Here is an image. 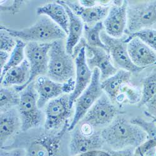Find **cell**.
<instances>
[{
	"label": "cell",
	"instance_id": "1",
	"mask_svg": "<svg viewBox=\"0 0 156 156\" xmlns=\"http://www.w3.org/2000/svg\"><path fill=\"white\" fill-rule=\"evenodd\" d=\"M105 143L113 150L137 148L148 139L147 134L137 125L118 115L101 132Z\"/></svg>",
	"mask_w": 156,
	"mask_h": 156
},
{
	"label": "cell",
	"instance_id": "2",
	"mask_svg": "<svg viewBox=\"0 0 156 156\" xmlns=\"http://www.w3.org/2000/svg\"><path fill=\"white\" fill-rule=\"evenodd\" d=\"M0 29L7 31L11 36L25 43H52L57 40H62L67 34L49 17L41 15L33 25L22 30L11 29L1 25Z\"/></svg>",
	"mask_w": 156,
	"mask_h": 156
},
{
	"label": "cell",
	"instance_id": "3",
	"mask_svg": "<svg viewBox=\"0 0 156 156\" xmlns=\"http://www.w3.org/2000/svg\"><path fill=\"white\" fill-rule=\"evenodd\" d=\"M74 58L69 55L62 40L51 43L49 52V62L47 76L51 80L64 83L73 79L76 73Z\"/></svg>",
	"mask_w": 156,
	"mask_h": 156
},
{
	"label": "cell",
	"instance_id": "4",
	"mask_svg": "<svg viewBox=\"0 0 156 156\" xmlns=\"http://www.w3.org/2000/svg\"><path fill=\"white\" fill-rule=\"evenodd\" d=\"M38 96L34 82L24 89L20 94L18 112L21 121V131L27 132L40 127L43 121V114L37 105Z\"/></svg>",
	"mask_w": 156,
	"mask_h": 156
},
{
	"label": "cell",
	"instance_id": "5",
	"mask_svg": "<svg viewBox=\"0 0 156 156\" xmlns=\"http://www.w3.org/2000/svg\"><path fill=\"white\" fill-rule=\"evenodd\" d=\"M156 23V1L128 3L126 34H132L151 28Z\"/></svg>",
	"mask_w": 156,
	"mask_h": 156
},
{
	"label": "cell",
	"instance_id": "6",
	"mask_svg": "<svg viewBox=\"0 0 156 156\" xmlns=\"http://www.w3.org/2000/svg\"><path fill=\"white\" fill-rule=\"evenodd\" d=\"M104 93L101 87V73L98 68L93 70L91 82L89 86L75 101V111L73 119L68 127V131H73L86 113Z\"/></svg>",
	"mask_w": 156,
	"mask_h": 156
},
{
	"label": "cell",
	"instance_id": "7",
	"mask_svg": "<svg viewBox=\"0 0 156 156\" xmlns=\"http://www.w3.org/2000/svg\"><path fill=\"white\" fill-rule=\"evenodd\" d=\"M69 122L65 124L59 132L51 133L48 131L33 139L27 150V156H58L62 139L68 131Z\"/></svg>",
	"mask_w": 156,
	"mask_h": 156
},
{
	"label": "cell",
	"instance_id": "8",
	"mask_svg": "<svg viewBox=\"0 0 156 156\" xmlns=\"http://www.w3.org/2000/svg\"><path fill=\"white\" fill-rule=\"evenodd\" d=\"M34 85L38 96L37 105L41 109L51 100L63 94H71L75 88V81L71 79L64 83H60L46 76H41L36 78Z\"/></svg>",
	"mask_w": 156,
	"mask_h": 156
},
{
	"label": "cell",
	"instance_id": "9",
	"mask_svg": "<svg viewBox=\"0 0 156 156\" xmlns=\"http://www.w3.org/2000/svg\"><path fill=\"white\" fill-rule=\"evenodd\" d=\"M51 47V43H27L25 55L30 66V77L24 89L34 82L38 77L47 75Z\"/></svg>",
	"mask_w": 156,
	"mask_h": 156
},
{
	"label": "cell",
	"instance_id": "10",
	"mask_svg": "<svg viewBox=\"0 0 156 156\" xmlns=\"http://www.w3.org/2000/svg\"><path fill=\"white\" fill-rule=\"evenodd\" d=\"M72 108L69 103V94H63L50 101L45 109V131L58 129L68 122Z\"/></svg>",
	"mask_w": 156,
	"mask_h": 156
},
{
	"label": "cell",
	"instance_id": "11",
	"mask_svg": "<svg viewBox=\"0 0 156 156\" xmlns=\"http://www.w3.org/2000/svg\"><path fill=\"white\" fill-rule=\"evenodd\" d=\"M121 113L111 100L105 94L99 98L86 113L82 122H87L94 127L107 126Z\"/></svg>",
	"mask_w": 156,
	"mask_h": 156
},
{
	"label": "cell",
	"instance_id": "12",
	"mask_svg": "<svg viewBox=\"0 0 156 156\" xmlns=\"http://www.w3.org/2000/svg\"><path fill=\"white\" fill-rule=\"evenodd\" d=\"M101 37L103 43L108 47L112 61L121 69L131 73H138L144 69L136 66L132 62L128 54L127 44L124 43V36L122 38L112 37L104 30Z\"/></svg>",
	"mask_w": 156,
	"mask_h": 156
},
{
	"label": "cell",
	"instance_id": "13",
	"mask_svg": "<svg viewBox=\"0 0 156 156\" xmlns=\"http://www.w3.org/2000/svg\"><path fill=\"white\" fill-rule=\"evenodd\" d=\"M86 62L91 71L98 68L101 73V81L106 80L118 72L111 62V58L108 52L99 48L85 46Z\"/></svg>",
	"mask_w": 156,
	"mask_h": 156
},
{
	"label": "cell",
	"instance_id": "14",
	"mask_svg": "<svg viewBox=\"0 0 156 156\" xmlns=\"http://www.w3.org/2000/svg\"><path fill=\"white\" fill-rule=\"evenodd\" d=\"M74 129L76 130L71 134L69 144V150L71 156L101 151L105 144L101 133H95L91 136H85L80 132L79 127L76 126Z\"/></svg>",
	"mask_w": 156,
	"mask_h": 156
},
{
	"label": "cell",
	"instance_id": "15",
	"mask_svg": "<svg viewBox=\"0 0 156 156\" xmlns=\"http://www.w3.org/2000/svg\"><path fill=\"white\" fill-rule=\"evenodd\" d=\"M129 1H124L121 6L110 7L106 18L103 21L105 31L111 37L122 38L127 29V11Z\"/></svg>",
	"mask_w": 156,
	"mask_h": 156
},
{
	"label": "cell",
	"instance_id": "16",
	"mask_svg": "<svg viewBox=\"0 0 156 156\" xmlns=\"http://www.w3.org/2000/svg\"><path fill=\"white\" fill-rule=\"evenodd\" d=\"M76 66L75 88L73 92L69 94V103L73 107L76 99L89 86L92 80L93 71L89 68L86 62V48H83L77 56L74 59Z\"/></svg>",
	"mask_w": 156,
	"mask_h": 156
},
{
	"label": "cell",
	"instance_id": "17",
	"mask_svg": "<svg viewBox=\"0 0 156 156\" xmlns=\"http://www.w3.org/2000/svg\"><path fill=\"white\" fill-rule=\"evenodd\" d=\"M127 51L133 64L139 68L156 65V54L139 37H133L127 43Z\"/></svg>",
	"mask_w": 156,
	"mask_h": 156
},
{
	"label": "cell",
	"instance_id": "18",
	"mask_svg": "<svg viewBox=\"0 0 156 156\" xmlns=\"http://www.w3.org/2000/svg\"><path fill=\"white\" fill-rule=\"evenodd\" d=\"M62 3L67 5L74 12L79 16L85 24L91 27L99 22L104 21L106 18L110 6L97 5L94 7H83L79 2L75 1H61Z\"/></svg>",
	"mask_w": 156,
	"mask_h": 156
},
{
	"label": "cell",
	"instance_id": "19",
	"mask_svg": "<svg viewBox=\"0 0 156 156\" xmlns=\"http://www.w3.org/2000/svg\"><path fill=\"white\" fill-rule=\"evenodd\" d=\"M30 77V66L28 61L25 59L19 66L9 69L0 81L2 87L14 86V89L18 93H21Z\"/></svg>",
	"mask_w": 156,
	"mask_h": 156
},
{
	"label": "cell",
	"instance_id": "20",
	"mask_svg": "<svg viewBox=\"0 0 156 156\" xmlns=\"http://www.w3.org/2000/svg\"><path fill=\"white\" fill-rule=\"evenodd\" d=\"M21 129L19 112L15 108L1 112L0 114V146L4 147L6 142Z\"/></svg>",
	"mask_w": 156,
	"mask_h": 156
},
{
	"label": "cell",
	"instance_id": "21",
	"mask_svg": "<svg viewBox=\"0 0 156 156\" xmlns=\"http://www.w3.org/2000/svg\"><path fill=\"white\" fill-rule=\"evenodd\" d=\"M56 2L64 6L69 16L68 33L65 46L67 53L72 56L74 48L82 38L84 24L82 20L76 15L67 5L62 3L61 1Z\"/></svg>",
	"mask_w": 156,
	"mask_h": 156
},
{
	"label": "cell",
	"instance_id": "22",
	"mask_svg": "<svg viewBox=\"0 0 156 156\" xmlns=\"http://www.w3.org/2000/svg\"><path fill=\"white\" fill-rule=\"evenodd\" d=\"M36 12L38 15H44L49 17L68 34L69 16L63 5L57 2L48 3L38 7Z\"/></svg>",
	"mask_w": 156,
	"mask_h": 156
},
{
	"label": "cell",
	"instance_id": "23",
	"mask_svg": "<svg viewBox=\"0 0 156 156\" xmlns=\"http://www.w3.org/2000/svg\"><path fill=\"white\" fill-rule=\"evenodd\" d=\"M131 73L124 69H119L114 75L101 82L103 91L112 102H115L121 93L122 87L131 82Z\"/></svg>",
	"mask_w": 156,
	"mask_h": 156
},
{
	"label": "cell",
	"instance_id": "24",
	"mask_svg": "<svg viewBox=\"0 0 156 156\" xmlns=\"http://www.w3.org/2000/svg\"><path fill=\"white\" fill-rule=\"evenodd\" d=\"M104 30H105V27H104L103 22L102 21L99 22L91 27L84 24L83 31L84 38L87 46L102 48L107 51L109 53L108 47L103 43L101 40V34Z\"/></svg>",
	"mask_w": 156,
	"mask_h": 156
},
{
	"label": "cell",
	"instance_id": "25",
	"mask_svg": "<svg viewBox=\"0 0 156 156\" xmlns=\"http://www.w3.org/2000/svg\"><path fill=\"white\" fill-rule=\"evenodd\" d=\"M27 43L21 40H17L15 48L12 51L9 59L4 68L1 71L0 81H1L7 71L12 68L19 66L24 61L25 56V48Z\"/></svg>",
	"mask_w": 156,
	"mask_h": 156
},
{
	"label": "cell",
	"instance_id": "26",
	"mask_svg": "<svg viewBox=\"0 0 156 156\" xmlns=\"http://www.w3.org/2000/svg\"><path fill=\"white\" fill-rule=\"evenodd\" d=\"M20 94L14 89L1 87L0 89V110L4 112L19 106Z\"/></svg>",
	"mask_w": 156,
	"mask_h": 156
},
{
	"label": "cell",
	"instance_id": "27",
	"mask_svg": "<svg viewBox=\"0 0 156 156\" xmlns=\"http://www.w3.org/2000/svg\"><path fill=\"white\" fill-rule=\"evenodd\" d=\"M142 85L141 98L138 103L139 108L146 105L156 94V69L145 78Z\"/></svg>",
	"mask_w": 156,
	"mask_h": 156
},
{
	"label": "cell",
	"instance_id": "28",
	"mask_svg": "<svg viewBox=\"0 0 156 156\" xmlns=\"http://www.w3.org/2000/svg\"><path fill=\"white\" fill-rule=\"evenodd\" d=\"M134 37H139L152 49L156 51V30L149 28L127 35V37L124 36V43L127 44Z\"/></svg>",
	"mask_w": 156,
	"mask_h": 156
},
{
	"label": "cell",
	"instance_id": "29",
	"mask_svg": "<svg viewBox=\"0 0 156 156\" xmlns=\"http://www.w3.org/2000/svg\"><path fill=\"white\" fill-rule=\"evenodd\" d=\"M131 122L140 127L147 135V137L151 140L156 139V123L145 121L140 118L132 119Z\"/></svg>",
	"mask_w": 156,
	"mask_h": 156
},
{
	"label": "cell",
	"instance_id": "30",
	"mask_svg": "<svg viewBox=\"0 0 156 156\" xmlns=\"http://www.w3.org/2000/svg\"><path fill=\"white\" fill-rule=\"evenodd\" d=\"M1 30L0 33V40H1V51H5L9 53L14 49L16 45L17 40L11 36L7 31L4 30Z\"/></svg>",
	"mask_w": 156,
	"mask_h": 156
},
{
	"label": "cell",
	"instance_id": "31",
	"mask_svg": "<svg viewBox=\"0 0 156 156\" xmlns=\"http://www.w3.org/2000/svg\"><path fill=\"white\" fill-rule=\"evenodd\" d=\"M24 1H1V11L15 15L20 11Z\"/></svg>",
	"mask_w": 156,
	"mask_h": 156
},
{
	"label": "cell",
	"instance_id": "32",
	"mask_svg": "<svg viewBox=\"0 0 156 156\" xmlns=\"http://www.w3.org/2000/svg\"><path fill=\"white\" fill-rule=\"evenodd\" d=\"M27 155V150L24 148H1L0 156H26Z\"/></svg>",
	"mask_w": 156,
	"mask_h": 156
},
{
	"label": "cell",
	"instance_id": "33",
	"mask_svg": "<svg viewBox=\"0 0 156 156\" xmlns=\"http://www.w3.org/2000/svg\"><path fill=\"white\" fill-rule=\"evenodd\" d=\"M107 152L111 156H134V148H126L120 150L109 149Z\"/></svg>",
	"mask_w": 156,
	"mask_h": 156
},
{
	"label": "cell",
	"instance_id": "34",
	"mask_svg": "<svg viewBox=\"0 0 156 156\" xmlns=\"http://www.w3.org/2000/svg\"><path fill=\"white\" fill-rule=\"evenodd\" d=\"M94 127L89 123L82 122L81 125L79 127L80 132L85 136H91L94 134Z\"/></svg>",
	"mask_w": 156,
	"mask_h": 156
},
{
	"label": "cell",
	"instance_id": "35",
	"mask_svg": "<svg viewBox=\"0 0 156 156\" xmlns=\"http://www.w3.org/2000/svg\"><path fill=\"white\" fill-rule=\"evenodd\" d=\"M9 57L10 55L8 53L1 51V53H0V68H1V71L6 66V64L9 59Z\"/></svg>",
	"mask_w": 156,
	"mask_h": 156
},
{
	"label": "cell",
	"instance_id": "36",
	"mask_svg": "<svg viewBox=\"0 0 156 156\" xmlns=\"http://www.w3.org/2000/svg\"><path fill=\"white\" fill-rule=\"evenodd\" d=\"M80 5H81L83 7L86 8H90V7H94L97 6L98 5V1H89V0H81V1H78Z\"/></svg>",
	"mask_w": 156,
	"mask_h": 156
},
{
	"label": "cell",
	"instance_id": "37",
	"mask_svg": "<svg viewBox=\"0 0 156 156\" xmlns=\"http://www.w3.org/2000/svg\"><path fill=\"white\" fill-rule=\"evenodd\" d=\"M149 110L151 111H156V94L146 105Z\"/></svg>",
	"mask_w": 156,
	"mask_h": 156
},
{
	"label": "cell",
	"instance_id": "38",
	"mask_svg": "<svg viewBox=\"0 0 156 156\" xmlns=\"http://www.w3.org/2000/svg\"><path fill=\"white\" fill-rule=\"evenodd\" d=\"M144 114H145V115H146V116L149 117V118H152V119H153V122H155V123H156V118H155V116H154L153 115H152L151 113H149V112H147V111H144Z\"/></svg>",
	"mask_w": 156,
	"mask_h": 156
},
{
	"label": "cell",
	"instance_id": "39",
	"mask_svg": "<svg viewBox=\"0 0 156 156\" xmlns=\"http://www.w3.org/2000/svg\"><path fill=\"white\" fill-rule=\"evenodd\" d=\"M75 156H94V154H93V152H89L84 153V154H83L77 155H75Z\"/></svg>",
	"mask_w": 156,
	"mask_h": 156
}]
</instances>
